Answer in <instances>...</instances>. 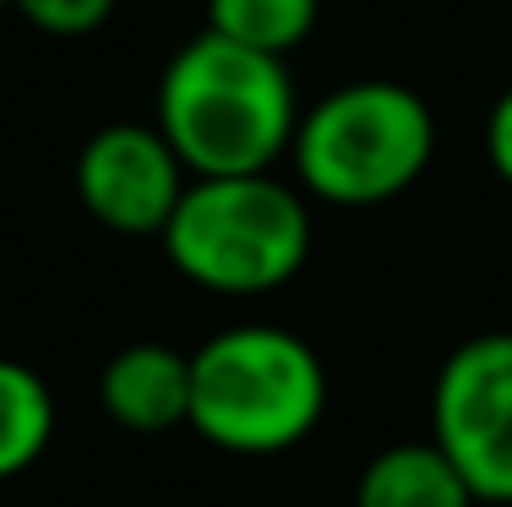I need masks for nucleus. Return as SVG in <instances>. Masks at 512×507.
Returning <instances> with one entry per match:
<instances>
[{
	"mask_svg": "<svg viewBox=\"0 0 512 507\" xmlns=\"http://www.w3.org/2000/svg\"><path fill=\"white\" fill-rule=\"evenodd\" d=\"M55 437V393L33 366L0 355V480L44 458Z\"/></svg>",
	"mask_w": 512,
	"mask_h": 507,
	"instance_id": "nucleus-9",
	"label": "nucleus"
},
{
	"mask_svg": "<svg viewBox=\"0 0 512 507\" xmlns=\"http://www.w3.org/2000/svg\"><path fill=\"white\" fill-rule=\"evenodd\" d=\"M115 6L120 0H11V11L28 28L50 33V39H88L115 17Z\"/></svg>",
	"mask_w": 512,
	"mask_h": 507,
	"instance_id": "nucleus-11",
	"label": "nucleus"
},
{
	"mask_svg": "<svg viewBox=\"0 0 512 507\" xmlns=\"http://www.w3.org/2000/svg\"><path fill=\"white\" fill-rule=\"evenodd\" d=\"M431 442L469 480L474 502H512V333H474L442 360Z\"/></svg>",
	"mask_w": 512,
	"mask_h": 507,
	"instance_id": "nucleus-5",
	"label": "nucleus"
},
{
	"mask_svg": "<svg viewBox=\"0 0 512 507\" xmlns=\"http://www.w3.org/2000/svg\"><path fill=\"white\" fill-rule=\"evenodd\" d=\"M436 159V115L404 82L365 77L300 110L289 164L300 191L327 208H382Z\"/></svg>",
	"mask_w": 512,
	"mask_h": 507,
	"instance_id": "nucleus-4",
	"label": "nucleus"
},
{
	"mask_svg": "<svg viewBox=\"0 0 512 507\" xmlns=\"http://www.w3.org/2000/svg\"><path fill=\"white\" fill-rule=\"evenodd\" d=\"M327 409L322 355L278 322H240L191 349V431L224 453H284Z\"/></svg>",
	"mask_w": 512,
	"mask_h": 507,
	"instance_id": "nucleus-3",
	"label": "nucleus"
},
{
	"mask_svg": "<svg viewBox=\"0 0 512 507\" xmlns=\"http://www.w3.org/2000/svg\"><path fill=\"white\" fill-rule=\"evenodd\" d=\"M485 159H491L496 180L512 191V88L491 104V115H485Z\"/></svg>",
	"mask_w": 512,
	"mask_h": 507,
	"instance_id": "nucleus-12",
	"label": "nucleus"
},
{
	"mask_svg": "<svg viewBox=\"0 0 512 507\" xmlns=\"http://www.w3.org/2000/svg\"><path fill=\"white\" fill-rule=\"evenodd\" d=\"M191 175L153 120H109L77 153V197L115 235H164Z\"/></svg>",
	"mask_w": 512,
	"mask_h": 507,
	"instance_id": "nucleus-6",
	"label": "nucleus"
},
{
	"mask_svg": "<svg viewBox=\"0 0 512 507\" xmlns=\"http://www.w3.org/2000/svg\"><path fill=\"white\" fill-rule=\"evenodd\" d=\"M164 257L207 295H273L311 257V208L300 186L267 175H197L164 224Z\"/></svg>",
	"mask_w": 512,
	"mask_h": 507,
	"instance_id": "nucleus-2",
	"label": "nucleus"
},
{
	"mask_svg": "<svg viewBox=\"0 0 512 507\" xmlns=\"http://www.w3.org/2000/svg\"><path fill=\"white\" fill-rule=\"evenodd\" d=\"M153 126L186 175H267L289 159L300 93L289 60L256 55L218 33H197L169 55L153 99Z\"/></svg>",
	"mask_w": 512,
	"mask_h": 507,
	"instance_id": "nucleus-1",
	"label": "nucleus"
},
{
	"mask_svg": "<svg viewBox=\"0 0 512 507\" xmlns=\"http://www.w3.org/2000/svg\"><path fill=\"white\" fill-rule=\"evenodd\" d=\"M99 404L120 431H137V437L191 426V355L158 338L115 349L99 377Z\"/></svg>",
	"mask_w": 512,
	"mask_h": 507,
	"instance_id": "nucleus-7",
	"label": "nucleus"
},
{
	"mask_svg": "<svg viewBox=\"0 0 512 507\" xmlns=\"http://www.w3.org/2000/svg\"><path fill=\"white\" fill-rule=\"evenodd\" d=\"M355 507H474V491L431 437H414L365 458Z\"/></svg>",
	"mask_w": 512,
	"mask_h": 507,
	"instance_id": "nucleus-8",
	"label": "nucleus"
},
{
	"mask_svg": "<svg viewBox=\"0 0 512 507\" xmlns=\"http://www.w3.org/2000/svg\"><path fill=\"white\" fill-rule=\"evenodd\" d=\"M6 6H11V0H0V11H6Z\"/></svg>",
	"mask_w": 512,
	"mask_h": 507,
	"instance_id": "nucleus-13",
	"label": "nucleus"
},
{
	"mask_svg": "<svg viewBox=\"0 0 512 507\" xmlns=\"http://www.w3.org/2000/svg\"><path fill=\"white\" fill-rule=\"evenodd\" d=\"M316 17L322 0H207V33L273 60L295 55L316 33Z\"/></svg>",
	"mask_w": 512,
	"mask_h": 507,
	"instance_id": "nucleus-10",
	"label": "nucleus"
}]
</instances>
